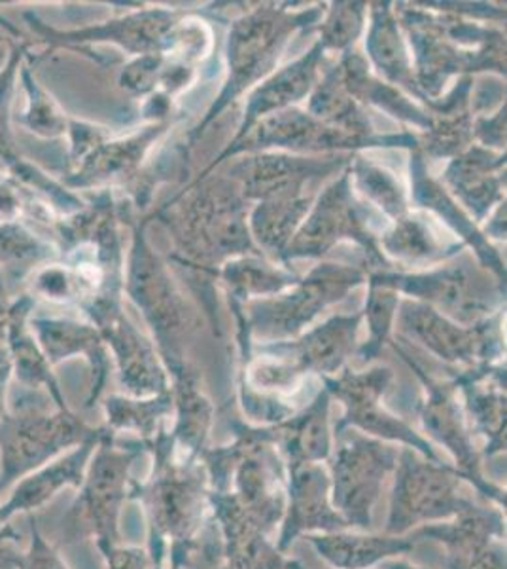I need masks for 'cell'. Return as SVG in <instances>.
<instances>
[{
    "mask_svg": "<svg viewBox=\"0 0 507 569\" xmlns=\"http://www.w3.org/2000/svg\"><path fill=\"white\" fill-rule=\"evenodd\" d=\"M142 442L154 463L146 482L131 485L129 499H139L146 512L152 566L169 560L184 569L201 552V533L209 525V477L200 461L180 456L165 429Z\"/></svg>",
    "mask_w": 507,
    "mask_h": 569,
    "instance_id": "obj_1",
    "label": "cell"
},
{
    "mask_svg": "<svg viewBox=\"0 0 507 569\" xmlns=\"http://www.w3.org/2000/svg\"><path fill=\"white\" fill-rule=\"evenodd\" d=\"M464 482L455 466L434 463L412 448H399L386 536H405L420 526L447 522L476 509L479 503L463 492Z\"/></svg>",
    "mask_w": 507,
    "mask_h": 569,
    "instance_id": "obj_2",
    "label": "cell"
},
{
    "mask_svg": "<svg viewBox=\"0 0 507 569\" xmlns=\"http://www.w3.org/2000/svg\"><path fill=\"white\" fill-rule=\"evenodd\" d=\"M337 439L339 445L326 461L332 480V505L345 518L348 530L369 531L386 479L398 466L399 448L353 429Z\"/></svg>",
    "mask_w": 507,
    "mask_h": 569,
    "instance_id": "obj_3",
    "label": "cell"
},
{
    "mask_svg": "<svg viewBox=\"0 0 507 569\" xmlns=\"http://www.w3.org/2000/svg\"><path fill=\"white\" fill-rule=\"evenodd\" d=\"M392 380L394 375L386 367H373L364 372L343 369L335 378H322L329 397H335L345 407V415L335 423L332 433L341 437L348 429H358L362 435L412 448L424 460L442 463L444 460L430 440L424 439L407 421L392 416L383 407L381 401L391 389Z\"/></svg>",
    "mask_w": 507,
    "mask_h": 569,
    "instance_id": "obj_4",
    "label": "cell"
},
{
    "mask_svg": "<svg viewBox=\"0 0 507 569\" xmlns=\"http://www.w3.org/2000/svg\"><path fill=\"white\" fill-rule=\"evenodd\" d=\"M142 453H146L142 440L116 447L114 433L109 431L97 445L90 472L82 482V493L72 515L77 517V526L82 522L85 531L95 536L103 557L120 543V512L133 485L129 472Z\"/></svg>",
    "mask_w": 507,
    "mask_h": 569,
    "instance_id": "obj_5",
    "label": "cell"
},
{
    "mask_svg": "<svg viewBox=\"0 0 507 569\" xmlns=\"http://www.w3.org/2000/svg\"><path fill=\"white\" fill-rule=\"evenodd\" d=\"M396 350L423 382L426 395L418 402L417 410L424 431L453 456L455 467L463 472L466 482L474 486L483 498L495 503L498 509H506V490L483 475V456L474 442V433L464 415L463 402L458 401L455 383L437 382L426 375V370L417 361H413L409 353H405L398 346Z\"/></svg>",
    "mask_w": 507,
    "mask_h": 569,
    "instance_id": "obj_6",
    "label": "cell"
},
{
    "mask_svg": "<svg viewBox=\"0 0 507 569\" xmlns=\"http://www.w3.org/2000/svg\"><path fill=\"white\" fill-rule=\"evenodd\" d=\"M316 16L318 10L290 16L283 10L276 12V10L264 8L249 18L235 21L230 33V50H227L230 80L219 101L209 112V117L205 118V122L197 128V133L219 114L220 110L224 109L225 104L237 98L244 88H249L257 78L264 77L275 63L290 34L294 33L297 27L308 23V20H315Z\"/></svg>",
    "mask_w": 507,
    "mask_h": 569,
    "instance_id": "obj_7",
    "label": "cell"
},
{
    "mask_svg": "<svg viewBox=\"0 0 507 569\" xmlns=\"http://www.w3.org/2000/svg\"><path fill=\"white\" fill-rule=\"evenodd\" d=\"M362 272L354 268L318 266L305 281L292 284L294 289L288 295L252 306L249 327L243 329L244 337H294L316 313L362 283Z\"/></svg>",
    "mask_w": 507,
    "mask_h": 569,
    "instance_id": "obj_8",
    "label": "cell"
},
{
    "mask_svg": "<svg viewBox=\"0 0 507 569\" xmlns=\"http://www.w3.org/2000/svg\"><path fill=\"white\" fill-rule=\"evenodd\" d=\"M182 246L195 259L219 260L251 249L244 206L232 188L214 182L184 203L179 220Z\"/></svg>",
    "mask_w": 507,
    "mask_h": 569,
    "instance_id": "obj_9",
    "label": "cell"
},
{
    "mask_svg": "<svg viewBox=\"0 0 507 569\" xmlns=\"http://www.w3.org/2000/svg\"><path fill=\"white\" fill-rule=\"evenodd\" d=\"M211 522L220 533V543L209 545L206 560L212 569H292L296 560L284 557L270 539V531L244 511L230 490L209 492Z\"/></svg>",
    "mask_w": 507,
    "mask_h": 569,
    "instance_id": "obj_10",
    "label": "cell"
},
{
    "mask_svg": "<svg viewBox=\"0 0 507 569\" xmlns=\"http://www.w3.org/2000/svg\"><path fill=\"white\" fill-rule=\"evenodd\" d=\"M125 291L154 330L163 361L180 359L182 356L174 337L186 321V311L174 292L165 268L144 240L142 228L136 230L131 249Z\"/></svg>",
    "mask_w": 507,
    "mask_h": 569,
    "instance_id": "obj_11",
    "label": "cell"
},
{
    "mask_svg": "<svg viewBox=\"0 0 507 569\" xmlns=\"http://www.w3.org/2000/svg\"><path fill=\"white\" fill-rule=\"evenodd\" d=\"M423 541L445 547L447 569H506V518L501 509L477 505L447 522L417 528Z\"/></svg>",
    "mask_w": 507,
    "mask_h": 569,
    "instance_id": "obj_12",
    "label": "cell"
},
{
    "mask_svg": "<svg viewBox=\"0 0 507 569\" xmlns=\"http://www.w3.org/2000/svg\"><path fill=\"white\" fill-rule=\"evenodd\" d=\"M26 20L29 21L32 31L40 34V40L48 46V50L110 42L141 58L150 53H161L163 48L171 44L174 18L171 12L150 10V12L131 13L128 18H120V20L107 21L101 26L82 27L72 31H59L32 12L26 13Z\"/></svg>",
    "mask_w": 507,
    "mask_h": 569,
    "instance_id": "obj_13",
    "label": "cell"
},
{
    "mask_svg": "<svg viewBox=\"0 0 507 569\" xmlns=\"http://www.w3.org/2000/svg\"><path fill=\"white\" fill-rule=\"evenodd\" d=\"M101 431L103 429L85 427L69 410H59L53 416L40 415L37 410L8 416L2 433L7 482L45 460L48 456L61 452L63 448L82 445Z\"/></svg>",
    "mask_w": 507,
    "mask_h": 569,
    "instance_id": "obj_14",
    "label": "cell"
},
{
    "mask_svg": "<svg viewBox=\"0 0 507 569\" xmlns=\"http://www.w3.org/2000/svg\"><path fill=\"white\" fill-rule=\"evenodd\" d=\"M351 177L343 176L321 196L315 209L308 214L302 230L290 241L284 259L296 257H321L343 238L358 241L366 247L373 260L381 259L372 233L367 232L364 219L359 214L358 203L351 192Z\"/></svg>",
    "mask_w": 507,
    "mask_h": 569,
    "instance_id": "obj_15",
    "label": "cell"
},
{
    "mask_svg": "<svg viewBox=\"0 0 507 569\" xmlns=\"http://www.w3.org/2000/svg\"><path fill=\"white\" fill-rule=\"evenodd\" d=\"M373 281L396 292L404 291L428 300L463 323H477L487 316L496 300L495 289L479 278V273L471 272L468 266H447L444 270L423 276L379 273Z\"/></svg>",
    "mask_w": 507,
    "mask_h": 569,
    "instance_id": "obj_16",
    "label": "cell"
},
{
    "mask_svg": "<svg viewBox=\"0 0 507 569\" xmlns=\"http://www.w3.org/2000/svg\"><path fill=\"white\" fill-rule=\"evenodd\" d=\"M375 142H396V144H415L413 137H386V139H372V137L348 136L345 131L335 130L332 126H324L311 114H303L300 110H284L273 117L265 118L256 123V130H251L232 147L225 150L220 160L235 154L239 150H256L264 147H283L290 150H329L351 149V147H369Z\"/></svg>",
    "mask_w": 507,
    "mask_h": 569,
    "instance_id": "obj_17",
    "label": "cell"
},
{
    "mask_svg": "<svg viewBox=\"0 0 507 569\" xmlns=\"http://www.w3.org/2000/svg\"><path fill=\"white\" fill-rule=\"evenodd\" d=\"M286 471V469H284ZM332 480L322 463H308L286 471V512L281 522L276 549L286 555L297 537L305 533L347 531L348 525L332 505Z\"/></svg>",
    "mask_w": 507,
    "mask_h": 569,
    "instance_id": "obj_18",
    "label": "cell"
},
{
    "mask_svg": "<svg viewBox=\"0 0 507 569\" xmlns=\"http://www.w3.org/2000/svg\"><path fill=\"white\" fill-rule=\"evenodd\" d=\"M399 321L432 353L453 365L474 369L479 365H493V359L498 356V340L490 337L488 327H458L439 316L432 306L407 302L402 308Z\"/></svg>",
    "mask_w": 507,
    "mask_h": 569,
    "instance_id": "obj_19",
    "label": "cell"
},
{
    "mask_svg": "<svg viewBox=\"0 0 507 569\" xmlns=\"http://www.w3.org/2000/svg\"><path fill=\"white\" fill-rule=\"evenodd\" d=\"M97 329L114 353L120 382L129 397L149 399L171 391L168 370L161 365L152 343L129 323L122 310Z\"/></svg>",
    "mask_w": 507,
    "mask_h": 569,
    "instance_id": "obj_20",
    "label": "cell"
},
{
    "mask_svg": "<svg viewBox=\"0 0 507 569\" xmlns=\"http://www.w3.org/2000/svg\"><path fill=\"white\" fill-rule=\"evenodd\" d=\"M456 389L464 397V415L471 433L485 439L483 458L506 453V372L493 365H479L456 376Z\"/></svg>",
    "mask_w": 507,
    "mask_h": 569,
    "instance_id": "obj_21",
    "label": "cell"
},
{
    "mask_svg": "<svg viewBox=\"0 0 507 569\" xmlns=\"http://www.w3.org/2000/svg\"><path fill=\"white\" fill-rule=\"evenodd\" d=\"M329 405L332 397L326 389H322L302 412H294L278 423H271L273 445L278 448L286 471L329 460L334 452Z\"/></svg>",
    "mask_w": 507,
    "mask_h": 569,
    "instance_id": "obj_22",
    "label": "cell"
},
{
    "mask_svg": "<svg viewBox=\"0 0 507 569\" xmlns=\"http://www.w3.org/2000/svg\"><path fill=\"white\" fill-rule=\"evenodd\" d=\"M29 327L44 351L50 365H58L63 359L74 356H85L91 365L90 399L88 407H93L99 395L103 393L107 372H109V353L104 351V340L97 327L91 323H80L74 319L42 318L31 316Z\"/></svg>",
    "mask_w": 507,
    "mask_h": 569,
    "instance_id": "obj_23",
    "label": "cell"
},
{
    "mask_svg": "<svg viewBox=\"0 0 507 569\" xmlns=\"http://www.w3.org/2000/svg\"><path fill=\"white\" fill-rule=\"evenodd\" d=\"M362 313L329 319L328 323L307 332L300 342L276 343L260 351L281 359L296 367L303 376L337 375L345 367V361L353 356L354 340L358 332Z\"/></svg>",
    "mask_w": 507,
    "mask_h": 569,
    "instance_id": "obj_24",
    "label": "cell"
},
{
    "mask_svg": "<svg viewBox=\"0 0 507 569\" xmlns=\"http://www.w3.org/2000/svg\"><path fill=\"white\" fill-rule=\"evenodd\" d=\"M168 375L173 378V410H176L173 437L176 450L186 460L200 461V456L211 439L214 407L201 389V376L184 359L168 362Z\"/></svg>",
    "mask_w": 507,
    "mask_h": 569,
    "instance_id": "obj_25",
    "label": "cell"
},
{
    "mask_svg": "<svg viewBox=\"0 0 507 569\" xmlns=\"http://www.w3.org/2000/svg\"><path fill=\"white\" fill-rule=\"evenodd\" d=\"M308 543L316 555L335 569H369L391 558H402L412 552L423 539L417 530L405 536H372L366 531H335L308 533Z\"/></svg>",
    "mask_w": 507,
    "mask_h": 569,
    "instance_id": "obj_26",
    "label": "cell"
},
{
    "mask_svg": "<svg viewBox=\"0 0 507 569\" xmlns=\"http://www.w3.org/2000/svg\"><path fill=\"white\" fill-rule=\"evenodd\" d=\"M339 163V158L321 162L288 156H257L251 162L241 163L235 173L243 179L244 196L265 201L302 196L305 182L328 176Z\"/></svg>",
    "mask_w": 507,
    "mask_h": 569,
    "instance_id": "obj_27",
    "label": "cell"
},
{
    "mask_svg": "<svg viewBox=\"0 0 507 569\" xmlns=\"http://www.w3.org/2000/svg\"><path fill=\"white\" fill-rule=\"evenodd\" d=\"M160 133V126H155L120 141L104 139L101 144H97L95 149L91 150L90 154L85 156L82 162L78 163L77 168L69 171V176L63 179L64 187L74 190V188L103 187L109 182L122 181L135 171L150 142L154 141Z\"/></svg>",
    "mask_w": 507,
    "mask_h": 569,
    "instance_id": "obj_28",
    "label": "cell"
},
{
    "mask_svg": "<svg viewBox=\"0 0 507 569\" xmlns=\"http://www.w3.org/2000/svg\"><path fill=\"white\" fill-rule=\"evenodd\" d=\"M322 52H324V46L318 42L307 56L297 59L294 66L286 67L284 71L276 72L275 77L252 93L251 101L246 104V112H244L243 126H241L235 141L246 136L260 122V118L271 114L275 110L281 112L290 104L300 101L303 96H307L311 86L315 84Z\"/></svg>",
    "mask_w": 507,
    "mask_h": 569,
    "instance_id": "obj_29",
    "label": "cell"
},
{
    "mask_svg": "<svg viewBox=\"0 0 507 569\" xmlns=\"http://www.w3.org/2000/svg\"><path fill=\"white\" fill-rule=\"evenodd\" d=\"M59 249L52 241L32 232L23 220L0 222V278L7 287L8 298L31 273L58 260Z\"/></svg>",
    "mask_w": 507,
    "mask_h": 569,
    "instance_id": "obj_30",
    "label": "cell"
},
{
    "mask_svg": "<svg viewBox=\"0 0 507 569\" xmlns=\"http://www.w3.org/2000/svg\"><path fill=\"white\" fill-rule=\"evenodd\" d=\"M504 166L501 156L490 154L487 150L471 149L458 156L447 169V181L455 188L464 203L476 211L481 219L490 203L500 196L501 177L496 171Z\"/></svg>",
    "mask_w": 507,
    "mask_h": 569,
    "instance_id": "obj_31",
    "label": "cell"
},
{
    "mask_svg": "<svg viewBox=\"0 0 507 569\" xmlns=\"http://www.w3.org/2000/svg\"><path fill=\"white\" fill-rule=\"evenodd\" d=\"M109 433V429H103L101 433L91 437V439L82 442L74 452L69 453L67 458L58 461L55 466L45 469L37 477L26 480L18 488V492L13 496L12 501L8 503L7 511L0 512V517H8L10 512L23 511L32 505L42 503L48 498H52L53 493L61 490L63 486H82L84 482V469L91 456L97 450V445L101 442L104 435Z\"/></svg>",
    "mask_w": 507,
    "mask_h": 569,
    "instance_id": "obj_32",
    "label": "cell"
},
{
    "mask_svg": "<svg viewBox=\"0 0 507 569\" xmlns=\"http://www.w3.org/2000/svg\"><path fill=\"white\" fill-rule=\"evenodd\" d=\"M109 431H133L141 440L154 439L163 420L173 412V395H155L149 399H133V397H109L104 402Z\"/></svg>",
    "mask_w": 507,
    "mask_h": 569,
    "instance_id": "obj_33",
    "label": "cell"
},
{
    "mask_svg": "<svg viewBox=\"0 0 507 569\" xmlns=\"http://www.w3.org/2000/svg\"><path fill=\"white\" fill-rule=\"evenodd\" d=\"M413 181H415L413 192H415L418 203H423L424 208L434 209L436 213L445 217V220L449 222L450 227L455 228L456 232L463 233L464 238H468L471 246H476L477 254L481 257L483 262L490 266V268H495L498 276H504L500 259L493 251V247L485 243L481 236L477 233L476 227L464 217L460 209L456 208L449 196L445 194L444 188L426 177L423 160L417 154L413 158Z\"/></svg>",
    "mask_w": 507,
    "mask_h": 569,
    "instance_id": "obj_34",
    "label": "cell"
},
{
    "mask_svg": "<svg viewBox=\"0 0 507 569\" xmlns=\"http://www.w3.org/2000/svg\"><path fill=\"white\" fill-rule=\"evenodd\" d=\"M311 208V198L292 196L265 200L252 214V232L267 251L284 254L294 230Z\"/></svg>",
    "mask_w": 507,
    "mask_h": 569,
    "instance_id": "obj_35",
    "label": "cell"
},
{
    "mask_svg": "<svg viewBox=\"0 0 507 569\" xmlns=\"http://www.w3.org/2000/svg\"><path fill=\"white\" fill-rule=\"evenodd\" d=\"M367 50L375 66L394 84L412 86L409 58L404 42L399 39L398 23L392 18L391 10L377 7L373 10V23L367 37Z\"/></svg>",
    "mask_w": 507,
    "mask_h": 569,
    "instance_id": "obj_36",
    "label": "cell"
},
{
    "mask_svg": "<svg viewBox=\"0 0 507 569\" xmlns=\"http://www.w3.org/2000/svg\"><path fill=\"white\" fill-rule=\"evenodd\" d=\"M311 117L321 118L332 123L335 130L339 128L351 136L367 137L369 133V123L366 118L359 114V110L354 104L353 96L348 93L347 88L341 82L337 67L324 78L318 88H316L313 98H311Z\"/></svg>",
    "mask_w": 507,
    "mask_h": 569,
    "instance_id": "obj_37",
    "label": "cell"
},
{
    "mask_svg": "<svg viewBox=\"0 0 507 569\" xmlns=\"http://www.w3.org/2000/svg\"><path fill=\"white\" fill-rule=\"evenodd\" d=\"M21 86L26 90L27 109L21 117V126L42 139H59L69 133V120L63 110L59 109L58 101L40 86L39 80L32 74L31 66L26 61L20 67Z\"/></svg>",
    "mask_w": 507,
    "mask_h": 569,
    "instance_id": "obj_38",
    "label": "cell"
},
{
    "mask_svg": "<svg viewBox=\"0 0 507 569\" xmlns=\"http://www.w3.org/2000/svg\"><path fill=\"white\" fill-rule=\"evenodd\" d=\"M222 276L227 283L232 284L233 291L241 297L281 292L284 287L296 283L294 276H286L278 270H273L267 264L251 259L239 260V262L225 266Z\"/></svg>",
    "mask_w": 507,
    "mask_h": 569,
    "instance_id": "obj_39",
    "label": "cell"
},
{
    "mask_svg": "<svg viewBox=\"0 0 507 569\" xmlns=\"http://www.w3.org/2000/svg\"><path fill=\"white\" fill-rule=\"evenodd\" d=\"M354 177L362 192L369 200L375 201L386 214H391L396 220L405 217L407 206H405L404 190L388 171L358 158V162L354 163Z\"/></svg>",
    "mask_w": 507,
    "mask_h": 569,
    "instance_id": "obj_40",
    "label": "cell"
},
{
    "mask_svg": "<svg viewBox=\"0 0 507 569\" xmlns=\"http://www.w3.org/2000/svg\"><path fill=\"white\" fill-rule=\"evenodd\" d=\"M396 308H398V292L372 279V292H369L366 310L369 319V340L359 350L362 361L369 362L379 356L381 348L391 332Z\"/></svg>",
    "mask_w": 507,
    "mask_h": 569,
    "instance_id": "obj_41",
    "label": "cell"
},
{
    "mask_svg": "<svg viewBox=\"0 0 507 569\" xmlns=\"http://www.w3.org/2000/svg\"><path fill=\"white\" fill-rule=\"evenodd\" d=\"M27 284L32 298H44L48 302H58V305L77 302L78 305L82 298L77 276L69 266L58 260L37 268L31 273V278L27 279Z\"/></svg>",
    "mask_w": 507,
    "mask_h": 569,
    "instance_id": "obj_42",
    "label": "cell"
},
{
    "mask_svg": "<svg viewBox=\"0 0 507 569\" xmlns=\"http://www.w3.org/2000/svg\"><path fill=\"white\" fill-rule=\"evenodd\" d=\"M383 243L386 251L399 259H426L437 251L436 241L428 232V228L424 227L420 220L409 219V217L398 219L396 228L391 233H386Z\"/></svg>",
    "mask_w": 507,
    "mask_h": 569,
    "instance_id": "obj_43",
    "label": "cell"
},
{
    "mask_svg": "<svg viewBox=\"0 0 507 569\" xmlns=\"http://www.w3.org/2000/svg\"><path fill=\"white\" fill-rule=\"evenodd\" d=\"M364 26V4L358 2H345L335 4L328 20L322 26L321 44L326 48L343 50L358 39Z\"/></svg>",
    "mask_w": 507,
    "mask_h": 569,
    "instance_id": "obj_44",
    "label": "cell"
},
{
    "mask_svg": "<svg viewBox=\"0 0 507 569\" xmlns=\"http://www.w3.org/2000/svg\"><path fill=\"white\" fill-rule=\"evenodd\" d=\"M471 128L466 112H455V117L439 126H430L426 137V149L434 156L455 154L469 141Z\"/></svg>",
    "mask_w": 507,
    "mask_h": 569,
    "instance_id": "obj_45",
    "label": "cell"
},
{
    "mask_svg": "<svg viewBox=\"0 0 507 569\" xmlns=\"http://www.w3.org/2000/svg\"><path fill=\"white\" fill-rule=\"evenodd\" d=\"M161 67H163V53L141 56L133 63L123 67L118 84L129 93H146L154 90V84H158V78L163 72Z\"/></svg>",
    "mask_w": 507,
    "mask_h": 569,
    "instance_id": "obj_46",
    "label": "cell"
},
{
    "mask_svg": "<svg viewBox=\"0 0 507 569\" xmlns=\"http://www.w3.org/2000/svg\"><path fill=\"white\" fill-rule=\"evenodd\" d=\"M104 558L109 569H150L152 566L149 552L139 547H114Z\"/></svg>",
    "mask_w": 507,
    "mask_h": 569,
    "instance_id": "obj_47",
    "label": "cell"
},
{
    "mask_svg": "<svg viewBox=\"0 0 507 569\" xmlns=\"http://www.w3.org/2000/svg\"><path fill=\"white\" fill-rule=\"evenodd\" d=\"M506 112L500 110L498 117L493 120H479L476 126L477 136L481 137L485 144H495V147H504L506 142Z\"/></svg>",
    "mask_w": 507,
    "mask_h": 569,
    "instance_id": "obj_48",
    "label": "cell"
},
{
    "mask_svg": "<svg viewBox=\"0 0 507 569\" xmlns=\"http://www.w3.org/2000/svg\"><path fill=\"white\" fill-rule=\"evenodd\" d=\"M27 53V46L10 40L8 37H0V78L7 74L13 61L23 58Z\"/></svg>",
    "mask_w": 507,
    "mask_h": 569,
    "instance_id": "obj_49",
    "label": "cell"
},
{
    "mask_svg": "<svg viewBox=\"0 0 507 569\" xmlns=\"http://www.w3.org/2000/svg\"><path fill=\"white\" fill-rule=\"evenodd\" d=\"M37 549L32 550L31 558H29V566L26 569H64L63 563L59 562L55 552L48 550L44 543L37 541Z\"/></svg>",
    "mask_w": 507,
    "mask_h": 569,
    "instance_id": "obj_50",
    "label": "cell"
},
{
    "mask_svg": "<svg viewBox=\"0 0 507 569\" xmlns=\"http://www.w3.org/2000/svg\"><path fill=\"white\" fill-rule=\"evenodd\" d=\"M12 302V300H10ZM10 302L0 298V346L7 340L8 316H10Z\"/></svg>",
    "mask_w": 507,
    "mask_h": 569,
    "instance_id": "obj_51",
    "label": "cell"
},
{
    "mask_svg": "<svg viewBox=\"0 0 507 569\" xmlns=\"http://www.w3.org/2000/svg\"><path fill=\"white\" fill-rule=\"evenodd\" d=\"M379 569H426V568H420V566H415V563L409 562V560H404V558H391V560H385V562H381Z\"/></svg>",
    "mask_w": 507,
    "mask_h": 569,
    "instance_id": "obj_52",
    "label": "cell"
},
{
    "mask_svg": "<svg viewBox=\"0 0 507 569\" xmlns=\"http://www.w3.org/2000/svg\"><path fill=\"white\" fill-rule=\"evenodd\" d=\"M7 357H8L7 348H4V346H0V362L4 361V359H7Z\"/></svg>",
    "mask_w": 507,
    "mask_h": 569,
    "instance_id": "obj_53",
    "label": "cell"
},
{
    "mask_svg": "<svg viewBox=\"0 0 507 569\" xmlns=\"http://www.w3.org/2000/svg\"><path fill=\"white\" fill-rule=\"evenodd\" d=\"M154 569H182V568H179V566H173V563H169L168 568H165V563H163V566H158V568H154Z\"/></svg>",
    "mask_w": 507,
    "mask_h": 569,
    "instance_id": "obj_54",
    "label": "cell"
},
{
    "mask_svg": "<svg viewBox=\"0 0 507 569\" xmlns=\"http://www.w3.org/2000/svg\"><path fill=\"white\" fill-rule=\"evenodd\" d=\"M292 569H307V568H305V566H303V563L296 562V563H294V568H292Z\"/></svg>",
    "mask_w": 507,
    "mask_h": 569,
    "instance_id": "obj_55",
    "label": "cell"
}]
</instances>
